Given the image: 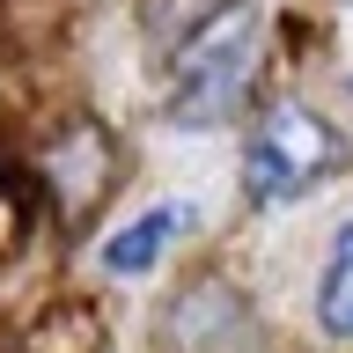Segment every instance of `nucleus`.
<instances>
[{
  "label": "nucleus",
  "instance_id": "obj_5",
  "mask_svg": "<svg viewBox=\"0 0 353 353\" xmlns=\"http://www.w3.org/2000/svg\"><path fill=\"white\" fill-rule=\"evenodd\" d=\"M206 8H214V0H154L148 15H154V30L170 37V30H184V22H199V15H206Z\"/></svg>",
  "mask_w": 353,
  "mask_h": 353
},
{
  "label": "nucleus",
  "instance_id": "obj_1",
  "mask_svg": "<svg viewBox=\"0 0 353 353\" xmlns=\"http://www.w3.org/2000/svg\"><path fill=\"white\" fill-rule=\"evenodd\" d=\"M258 66V0H214L199 22H184L170 44V118L176 125H221L243 103Z\"/></svg>",
  "mask_w": 353,
  "mask_h": 353
},
{
  "label": "nucleus",
  "instance_id": "obj_3",
  "mask_svg": "<svg viewBox=\"0 0 353 353\" xmlns=\"http://www.w3.org/2000/svg\"><path fill=\"white\" fill-rule=\"evenodd\" d=\"M176 228H192V206H148L140 221H125V228L103 243V265L118 272V280H140V272H148L162 250H170Z\"/></svg>",
  "mask_w": 353,
  "mask_h": 353
},
{
  "label": "nucleus",
  "instance_id": "obj_2",
  "mask_svg": "<svg viewBox=\"0 0 353 353\" xmlns=\"http://www.w3.org/2000/svg\"><path fill=\"white\" fill-rule=\"evenodd\" d=\"M331 162H339V132H331L309 103H280V110H265L258 132H250L243 184H250L258 206H280V199H302Z\"/></svg>",
  "mask_w": 353,
  "mask_h": 353
},
{
  "label": "nucleus",
  "instance_id": "obj_4",
  "mask_svg": "<svg viewBox=\"0 0 353 353\" xmlns=\"http://www.w3.org/2000/svg\"><path fill=\"white\" fill-rule=\"evenodd\" d=\"M316 324L331 339H353V228H339L324 258V280H316Z\"/></svg>",
  "mask_w": 353,
  "mask_h": 353
}]
</instances>
